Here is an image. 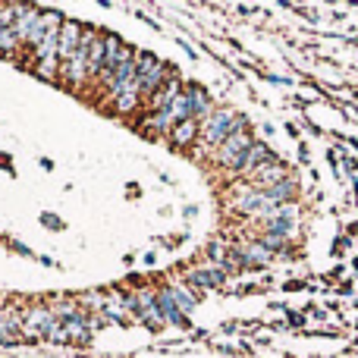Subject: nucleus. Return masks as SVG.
I'll list each match as a JSON object with an SVG mask.
<instances>
[{"label": "nucleus", "instance_id": "20e7f679", "mask_svg": "<svg viewBox=\"0 0 358 358\" xmlns=\"http://www.w3.org/2000/svg\"><path fill=\"white\" fill-rule=\"evenodd\" d=\"M57 324H60V317H54L50 311H41V308H35V311H29V315L22 317V336H29V340H50L54 336V330H57Z\"/></svg>", "mask_w": 358, "mask_h": 358}, {"label": "nucleus", "instance_id": "6e6552de", "mask_svg": "<svg viewBox=\"0 0 358 358\" xmlns=\"http://www.w3.org/2000/svg\"><path fill=\"white\" fill-rule=\"evenodd\" d=\"M271 157H273V155H271V148H267L264 142H255V145H252V151H248V155L242 157V167H239V173H242V176H252L255 170H258L261 164H267V161H271Z\"/></svg>", "mask_w": 358, "mask_h": 358}, {"label": "nucleus", "instance_id": "1a4fd4ad", "mask_svg": "<svg viewBox=\"0 0 358 358\" xmlns=\"http://www.w3.org/2000/svg\"><path fill=\"white\" fill-rule=\"evenodd\" d=\"M271 258H273V252H267L261 242H245V245L239 248V261L245 267H261V264H267Z\"/></svg>", "mask_w": 358, "mask_h": 358}, {"label": "nucleus", "instance_id": "39448f33", "mask_svg": "<svg viewBox=\"0 0 358 358\" xmlns=\"http://www.w3.org/2000/svg\"><path fill=\"white\" fill-rule=\"evenodd\" d=\"M252 185L255 189H271V185H277V182H283V179H289V170H286V164L280 161V157H271L267 164H261L258 170H255L252 176Z\"/></svg>", "mask_w": 358, "mask_h": 358}, {"label": "nucleus", "instance_id": "0eeeda50", "mask_svg": "<svg viewBox=\"0 0 358 358\" xmlns=\"http://www.w3.org/2000/svg\"><path fill=\"white\" fill-rule=\"evenodd\" d=\"M185 98H189V107H192V120H198V123H204L217 110L214 101L208 98V92L198 85H185Z\"/></svg>", "mask_w": 358, "mask_h": 358}, {"label": "nucleus", "instance_id": "7ed1b4c3", "mask_svg": "<svg viewBox=\"0 0 358 358\" xmlns=\"http://www.w3.org/2000/svg\"><path fill=\"white\" fill-rule=\"evenodd\" d=\"M261 223H264V233H277V236L289 239L299 227V208L296 204H280V208H273Z\"/></svg>", "mask_w": 358, "mask_h": 358}, {"label": "nucleus", "instance_id": "9b49d317", "mask_svg": "<svg viewBox=\"0 0 358 358\" xmlns=\"http://www.w3.org/2000/svg\"><path fill=\"white\" fill-rule=\"evenodd\" d=\"M195 138H201V123H198V120H185V123H179L176 129L170 132V142L179 145V148L192 145Z\"/></svg>", "mask_w": 358, "mask_h": 358}, {"label": "nucleus", "instance_id": "ddd939ff", "mask_svg": "<svg viewBox=\"0 0 358 358\" xmlns=\"http://www.w3.org/2000/svg\"><path fill=\"white\" fill-rule=\"evenodd\" d=\"M16 48H22V41H19V35L13 29H0V54L10 57L16 54Z\"/></svg>", "mask_w": 358, "mask_h": 358}, {"label": "nucleus", "instance_id": "f8f14e48", "mask_svg": "<svg viewBox=\"0 0 358 358\" xmlns=\"http://www.w3.org/2000/svg\"><path fill=\"white\" fill-rule=\"evenodd\" d=\"M22 334V317L13 311H0V343H10Z\"/></svg>", "mask_w": 358, "mask_h": 358}, {"label": "nucleus", "instance_id": "f257e3e1", "mask_svg": "<svg viewBox=\"0 0 358 358\" xmlns=\"http://www.w3.org/2000/svg\"><path fill=\"white\" fill-rule=\"evenodd\" d=\"M239 129H245V126H242V120L236 117L233 110H214L201 123V138H198V142H201L204 148H220V145Z\"/></svg>", "mask_w": 358, "mask_h": 358}, {"label": "nucleus", "instance_id": "4468645a", "mask_svg": "<svg viewBox=\"0 0 358 358\" xmlns=\"http://www.w3.org/2000/svg\"><path fill=\"white\" fill-rule=\"evenodd\" d=\"M192 283H198V286H217V283H223V273H220V267H217V271H210V273H192Z\"/></svg>", "mask_w": 358, "mask_h": 358}, {"label": "nucleus", "instance_id": "2eb2a0df", "mask_svg": "<svg viewBox=\"0 0 358 358\" xmlns=\"http://www.w3.org/2000/svg\"><path fill=\"white\" fill-rule=\"evenodd\" d=\"M170 292H173L176 305H179V308H182V311L195 308V296H189V292H185V289H170Z\"/></svg>", "mask_w": 358, "mask_h": 358}, {"label": "nucleus", "instance_id": "9d476101", "mask_svg": "<svg viewBox=\"0 0 358 358\" xmlns=\"http://www.w3.org/2000/svg\"><path fill=\"white\" fill-rule=\"evenodd\" d=\"M38 16H41V10H35V6H22V10H19L16 22H13V31L19 35V41H22V44L29 41V35H31V29H35Z\"/></svg>", "mask_w": 358, "mask_h": 358}, {"label": "nucleus", "instance_id": "f03ea898", "mask_svg": "<svg viewBox=\"0 0 358 358\" xmlns=\"http://www.w3.org/2000/svg\"><path fill=\"white\" fill-rule=\"evenodd\" d=\"M252 145H255V138L248 136L245 129H239V132H233V136L227 138V142L217 148V164L220 167H227V170H233V173H239V167H242V157L252 151Z\"/></svg>", "mask_w": 358, "mask_h": 358}, {"label": "nucleus", "instance_id": "423d86ee", "mask_svg": "<svg viewBox=\"0 0 358 358\" xmlns=\"http://www.w3.org/2000/svg\"><path fill=\"white\" fill-rule=\"evenodd\" d=\"M182 92H185L182 79H179L176 73H170V79L164 82V85L157 88V92L148 98V110H151V113H161V110H167V107L173 104V101H176Z\"/></svg>", "mask_w": 358, "mask_h": 358}]
</instances>
